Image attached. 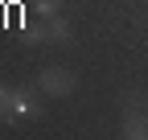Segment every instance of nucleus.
<instances>
[{
	"label": "nucleus",
	"instance_id": "5",
	"mask_svg": "<svg viewBox=\"0 0 148 140\" xmlns=\"http://www.w3.org/2000/svg\"><path fill=\"white\" fill-rule=\"evenodd\" d=\"M21 37H25V45H41V41H49V37H45V16L29 21V25L21 29Z\"/></svg>",
	"mask_w": 148,
	"mask_h": 140
},
{
	"label": "nucleus",
	"instance_id": "4",
	"mask_svg": "<svg viewBox=\"0 0 148 140\" xmlns=\"http://www.w3.org/2000/svg\"><path fill=\"white\" fill-rule=\"evenodd\" d=\"M45 37H49V41H58V45L74 37V29H70V21H66L62 12H53V16H45Z\"/></svg>",
	"mask_w": 148,
	"mask_h": 140
},
{
	"label": "nucleus",
	"instance_id": "2",
	"mask_svg": "<svg viewBox=\"0 0 148 140\" xmlns=\"http://www.w3.org/2000/svg\"><path fill=\"white\" fill-rule=\"evenodd\" d=\"M37 86H41V95L66 99V95H74L78 78H74V70H66V66H45V70H41V78H37Z\"/></svg>",
	"mask_w": 148,
	"mask_h": 140
},
{
	"label": "nucleus",
	"instance_id": "1",
	"mask_svg": "<svg viewBox=\"0 0 148 140\" xmlns=\"http://www.w3.org/2000/svg\"><path fill=\"white\" fill-rule=\"evenodd\" d=\"M41 99L33 91H4L0 99V119H41Z\"/></svg>",
	"mask_w": 148,
	"mask_h": 140
},
{
	"label": "nucleus",
	"instance_id": "6",
	"mask_svg": "<svg viewBox=\"0 0 148 140\" xmlns=\"http://www.w3.org/2000/svg\"><path fill=\"white\" fill-rule=\"evenodd\" d=\"M33 12L37 16H53V12H62V0H33Z\"/></svg>",
	"mask_w": 148,
	"mask_h": 140
},
{
	"label": "nucleus",
	"instance_id": "3",
	"mask_svg": "<svg viewBox=\"0 0 148 140\" xmlns=\"http://www.w3.org/2000/svg\"><path fill=\"white\" fill-rule=\"evenodd\" d=\"M119 132L127 136V140H148V107L140 99H132L123 107V119H119Z\"/></svg>",
	"mask_w": 148,
	"mask_h": 140
}]
</instances>
